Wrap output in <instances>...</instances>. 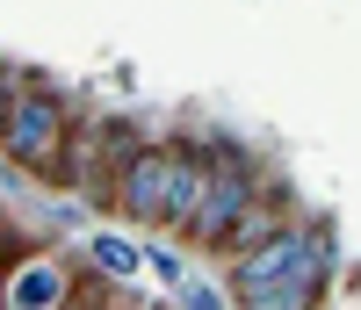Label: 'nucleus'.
Wrapping results in <instances>:
<instances>
[{
    "mask_svg": "<svg viewBox=\"0 0 361 310\" xmlns=\"http://www.w3.org/2000/svg\"><path fill=\"white\" fill-rule=\"evenodd\" d=\"M333 267H340V245L325 224H282L275 245L231 260L238 310H311L333 282Z\"/></svg>",
    "mask_w": 361,
    "mask_h": 310,
    "instance_id": "nucleus-1",
    "label": "nucleus"
},
{
    "mask_svg": "<svg viewBox=\"0 0 361 310\" xmlns=\"http://www.w3.org/2000/svg\"><path fill=\"white\" fill-rule=\"evenodd\" d=\"M102 310H123V303H102Z\"/></svg>",
    "mask_w": 361,
    "mask_h": 310,
    "instance_id": "nucleus-10",
    "label": "nucleus"
},
{
    "mask_svg": "<svg viewBox=\"0 0 361 310\" xmlns=\"http://www.w3.org/2000/svg\"><path fill=\"white\" fill-rule=\"evenodd\" d=\"M94 267L109 274V282H130V274L145 267V253H137L130 238H116V231H102V238H94Z\"/></svg>",
    "mask_w": 361,
    "mask_h": 310,
    "instance_id": "nucleus-7",
    "label": "nucleus"
},
{
    "mask_svg": "<svg viewBox=\"0 0 361 310\" xmlns=\"http://www.w3.org/2000/svg\"><path fill=\"white\" fill-rule=\"evenodd\" d=\"M275 238H282V216L267 209V202H253V209H246V216L231 224L224 253H231V260H246V253H260V245H275Z\"/></svg>",
    "mask_w": 361,
    "mask_h": 310,
    "instance_id": "nucleus-6",
    "label": "nucleus"
},
{
    "mask_svg": "<svg viewBox=\"0 0 361 310\" xmlns=\"http://www.w3.org/2000/svg\"><path fill=\"white\" fill-rule=\"evenodd\" d=\"M66 303H73L66 267H51V260H22V267H15V282H8V310H66Z\"/></svg>",
    "mask_w": 361,
    "mask_h": 310,
    "instance_id": "nucleus-5",
    "label": "nucleus"
},
{
    "mask_svg": "<svg viewBox=\"0 0 361 310\" xmlns=\"http://www.w3.org/2000/svg\"><path fill=\"white\" fill-rule=\"evenodd\" d=\"M209 188V151L202 144H137L123 166H116V209L130 224H166V231H188V216Z\"/></svg>",
    "mask_w": 361,
    "mask_h": 310,
    "instance_id": "nucleus-2",
    "label": "nucleus"
},
{
    "mask_svg": "<svg viewBox=\"0 0 361 310\" xmlns=\"http://www.w3.org/2000/svg\"><path fill=\"white\" fill-rule=\"evenodd\" d=\"M180 303H188V310H231L217 289H209V282H195V274H188V282H180Z\"/></svg>",
    "mask_w": 361,
    "mask_h": 310,
    "instance_id": "nucleus-9",
    "label": "nucleus"
},
{
    "mask_svg": "<svg viewBox=\"0 0 361 310\" xmlns=\"http://www.w3.org/2000/svg\"><path fill=\"white\" fill-rule=\"evenodd\" d=\"M145 267H152V274H159L166 289H180V282H188V267H180V253H166V245H152V253H145Z\"/></svg>",
    "mask_w": 361,
    "mask_h": 310,
    "instance_id": "nucleus-8",
    "label": "nucleus"
},
{
    "mask_svg": "<svg viewBox=\"0 0 361 310\" xmlns=\"http://www.w3.org/2000/svg\"><path fill=\"white\" fill-rule=\"evenodd\" d=\"M0 137H8V159L15 166H37L44 180L66 173V151H73V116L58 94H29L22 73H8V116H0Z\"/></svg>",
    "mask_w": 361,
    "mask_h": 310,
    "instance_id": "nucleus-3",
    "label": "nucleus"
},
{
    "mask_svg": "<svg viewBox=\"0 0 361 310\" xmlns=\"http://www.w3.org/2000/svg\"><path fill=\"white\" fill-rule=\"evenodd\" d=\"M260 202V188H253V166L238 159V151H209V188H202V202H195V216H188V245H224L231 238V224L246 216Z\"/></svg>",
    "mask_w": 361,
    "mask_h": 310,
    "instance_id": "nucleus-4",
    "label": "nucleus"
}]
</instances>
